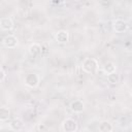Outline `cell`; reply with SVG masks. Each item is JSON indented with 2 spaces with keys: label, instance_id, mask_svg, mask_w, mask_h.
Wrapping results in <instances>:
<instances>
[{
  "label": "cell",
  "instance_id": "obj_1",
  "mask_svg": "<svg viewBox=\"0 0 132 132\" xmlns=\"http://www.w3.org/2000/svg\"><path fill=\"white\" fill-rule=\"evenodd\" d=\"M99 63L95 58H87L81 63V69L85 73H94L98 69Z\"/></svg>",
  "mask_w": 132,
  "mask_h": 132
},
{
  "label": "cell",
  "instance_id": "obj_2",
  "mask_svg": "<svg viewBox=\"0 0 132 132\" xmlns=\"http://www.w3.org/2000/svg\"><path fill=\"white\" fill-rule=\"evenodd\" d=\"M39 81H40V78L37 73H29L24 78L25 85L29 88H36L39 85Z\"/></svg>",
  "mask_w": 132,
  "mask_h": 132
},
{
  "label": "cell",
  "instance_id": "obj_3",
  "mask_svg": "<svg viewBox=\"0 0 132 132\" xmlns=\"http://www.w3.org/2000/svg\"><path fill=\"white\" fill-rule=\"evenodd\" d=\"M62 129L64 132H76L77 130V122L73 119L67 118L62 123Z\"/></svg>",
  "mask_w": 132,
  "mask_h": 132
},
{
  "label": "cell",
  "instance_id": "obj_4",
  "mask_svg": "<svg viewBox=\"0 0 132 132\" xmlns=\"http://www.w3.org/2000/svg\"><path fill=\"white\" fill-rule=\"evenodd\" d=\"M128 23L122 19H117L112 22V29L116 33H124L128 30Z\"/></svg>",
  "mask_w": 132,
  "mask_h": 132
},
{
  "label": "cell",
  "instance_id": "obj_5",
  "mask_svg": "<svg viewBox=\"0 0 132 132\" xmlns=\"http://www.w3.org/2000/svg\"><path fill=\"white\" fill-rule=\"evenodd\" d=\"M2 44L7 48H14L18 45V38L14 35H6L2 39Z\"/></svg>",
  "mask_w": 132,
  "mask_h": 132
},
{
  "label": "cell",
  "instance_id": "obj_6",
  "mask_svg": "<svg viewBox=\"0 0 132 132\" xmlns=\"http://www.w3.org/2000/svg\"><path fill=\"white\" fill-rule=\"evenodd\" d=\"M55 39L59 43H67L69 41V32L67 30H59L55 34Z\"/></svg>",
  "mask_w": 132,
  "mask_h": 132
},
{
  "label": "cell",
  "instance_id": "obj_7",
  "mask_svg": "<svg viewBox=\"0 0 132 132\" xmlns=\"http://www.w3.org/2000/svg\"><path fill=\"white\" fill-rule=\"evenodd\" d=\"M28 51H29V54L32 57H38V56H40L42 54V51L43 50H42L41 44H39L37 42H33V43L30 44Z\"/></svg>",
  "mask_w": 132,
  "mask_h": 132
},
{
  "label": "cell",
  "instance_id": "obj_8",
  "mask_svg": "<svg viewBox=\"0 0 132 132\" xmlns=\"http://www.w3.org/2000/svg\"><path fill=\"white\" fill-rule=\"evenodd\" d=\"M70 109L75 113L82 112L85 109V103L79 99H75L70 103Z\"/></svg>",
  "mask_w": 132,
  "mask_h": 132
},
{
  "label": "cell",
  "instance_id": "obj_9",
  "mask_svg": "<svg viewBox=\"0 0 132 132\" xmlns=\"http://www.w3.org/2000/svg\"><path fill=\"white\" fill-rule=\"evenodd\" d=\"M0 28L3 31H10L13 28V21L9 16L0 19Z\"/></svg>",
  "mask_w": 132,
  "mask_h": 132
},
{
  "label": "cell",
  "instance_id": "obj_10",
  "mask_svg": "<svg viewBox=\"0 0 132 132\" xmlns=\"http://www.w3.org/2000/svg\"><path fill=\"white\" fill-rule=\"evenodd\" d=\"M9 127H10V129L12 131H21V130L24 129L25 124H24V121L23 120H21L20 118H15V119H13L10 122Z\"/></svg>",
  "mask_w": 132,
  "mask_h": 132
},
{
  "label": "cell",
  "instance_id": "obj_11",
  "mask_svg": "<svg viewBox=\"0 0 132 132\" xmlns=\"http://www.w3.org/2000/svg\"><path fill=\"white\" fill-rule=\"evenodd\" d=\"M98 129H99L100 132H112L113 131V126L109 121L105 120V121H102L99 124Z\"/></svg>",
  "mask_w": 132,
  "mask_h": 132
},
{
  "label": "cell",
  "instance_id": "obj_12",
  "mask_svg": "<svg viewBox=\"0 0 132 132\" xmlns=\"http://www.w3.org/2000/svg\"><path fill=\"white\" fill-rule=\"evenodd\" d=\"M10 117V110L6 106H0V121H7Z\"/></svg>",
  "mask_w": 132,
  "mask_h": 132
},
{
  "label": "cell",
  "instance_id": "obj_13",
  "mask_svg": "<svg viewBox=\"0 0 132 132\" xmlns=\"http://www.w3.org/2000/svg\"><path fill=\"white\" fill-rule=\"evenodd\" d=\"M116 70H117V65L113 62H106L103 66V71L106 74L113 73V72H116Z\"/></svg>",
  "mask_w": 132,
  "mask_h": 132
},
{
  "label": "cell",
  "instance_id": "obj_14",
  "mask_svg": "<svg viewBox=\"0 0 132 132\" xmlns=\"http://www.w3.org/2000/svg\"><path fill=\"white\" fill-rule=\"evenodd\" d=\"M107 81L110 84V85H117L120 82V74L116 71L113 73H110V74H107Z\"/></svg>",
  "mask_w": 132,
  "mask_h": 132
},
{
  "label": "cell",
  "instance_id": "obj_15",
  "mask_svg": "<svg viewBox=\"0 0 132 132\" xmlns=\"http://www.w3.org/2000/svg\"><path fill=\"white\" fill-rule=\"evenodd\" d=\"M5 76H6V73H5V71H4L2 68H0V81L4 80Z\"/></svg>",
  "mask_w": 132,
  "mask_h": 132
}]
</instances>
